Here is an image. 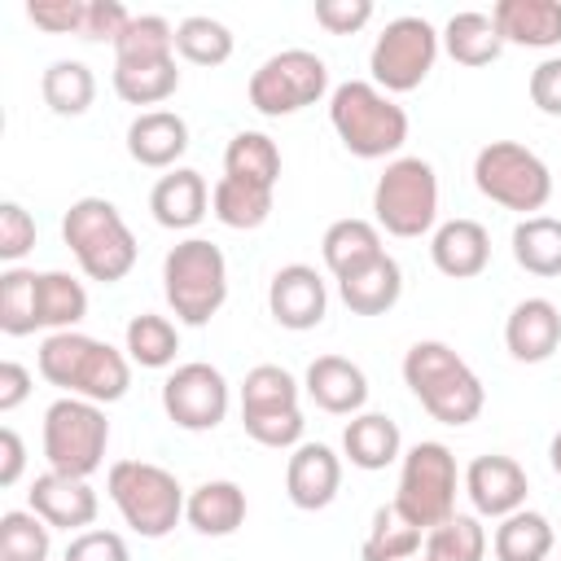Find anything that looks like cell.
<instances>
[{
  "mask_svg": "<svg viewBox=\"0 0 561 561\" xmlns=\"http://www.w3.org/2000/svg\"><path fill=\"white\" fill-rule=\"evenodd\" d=\"M438 48H443V35L416 18V13H403L394 22L381 26V35L373 39V53H368V70H373V83L381 92H412L430 79L434 61H438Z\"/></svg>",
  "mask_w": 561,
  "mask_h": 561,
  "instance_id": "7c38bea8",
  "label": "cell"
},
{
  "mask_svg": "<svg viewBox=\"0 0 561 561\" xmlns=\"http://www.w3.org/2000/svg\"><path fill=\"white\" fill-rule=\"evenodd\" d=\"M39 377L75 399H92V403H118L131 386V364L118 346L88 337L79 329L66 333H48L39 342Z\"/></svg>",
  "mask_w": 561,
  "mask_h": 561,
  "instance_id": "6da1fadb",
  "label": "cell"
},
{
  "mask_svg": "<svg viewBox=\"0 0 561 561\" xmlns=\"http://www.w3.org/2000/svg\"><path fill=\"white\" fill-rule=\"evenodd\" d=\"M425 557L430 561H482L486 557V530L478 513H451L434 530H425Z\"/></svg>",
  "mask_w": 561,
  "mask_h": 561,
  "instance_id": "f35d334b",
  "label": "cell"
},
{
  "mask_svg": "<svg viewBox=\"0 0 561 561\" xmlns=\"http://www.w3.org/2000/svg\"><path fill=\"white\" fill-rule=\"evenodd\" d=\"M377 228L390 237H421L438 219V175L425 158H394L373 188Z\"/></svg>",
  "mask_w": 561,
  "mask_h": 561,
  "instance_id": "8fae6325",
  "label": "cell"
},
{
  "mask_svg": "<svg viewBox=\"0 0 561 561\" xmlns=\"http://www.w3.org/2000/svg\"><path fill=\"white\" fill-rule=\"evenodd\" d=\"M184 517H188V526L197 535L224 539V535H232L245 522V491L237 482H228V478H210V482L188 491Z\"/></svg>",
  "mask_w": 561,
  "mask_h": 561,
  "instance_id": "484cf974",
  "label": "cell"
},
{
  "mask_svg": "<svg viewBox=\"0 0 561 561\" xmlns=\"http://www.w3.org/2000/svg\"><path fill=\"white\" fill-rule=\"evenodd\" d=\"M61 241L70 245L79 272L88 280L114 285L136 267V237L114 202L105 197H79L61 215Z\"/></svg>",
  "mask_w": 561,
  "mask_h": 561,
  "instance_id": "277c9868",
  "label": "cell"
},
{
  "mask_svg": "<svg viewBox=\"0 0 561 561\" xmlns=\"http://www.w3.org/2000/svg\"><path fill=\"white\" fill-rule=\"evenodd\" d=\"M337 294L355 316H386L403 294V267L390 254H381L368 267H359L355 276L337 280Z\"/></svg>",
  "mask_w": 561,
  "mask_h": 561,
  "instance_id": "83f0119b",
  "label": "cell"
},
{
  "mask_svg": "<svg viewBox=\"0 0 561 561\" xmlns=\"http://www.w3.org/2000/svg\"><path fill=\"white\" fill-rule=\"evenodd\" d=\"M557 561H561V557H557Z\"/></svg>",
  "mask_w": 561,
  "mask_h": 561,
  "instance_id": "11a10c76",
  "label": "cell"
},
{
  "mask_svg": "<svg viewBox=\"0 0 561 561\" xmlns=\"http://www.w3.org/2000/svg\"><path fill=\"white\" fill-rule=\"evenodd\" d=\"M35 311H39V329L66 333L88 316V289L83 280H75L70 272H39L35 280Z\"/></svg>",
  "mask_w": 561,
  "mask_h": 561,
  "instance_id": "d6a6232c",
  "label": "cell"
},
{
  "mask_svg": "<svg viewBox=\"0 0 561 561\" xmlns=\"http://www.w3.org/2000/svg\"><path fill=\"white\" fill-rule=\"evenodd\" d=\"M504 346L517 364H543L561 346V311L548 298H522L504 320Z\"/></svg>",
  "mask_w": 561,
  "mask_h": 561,
  "instance_id": "ffe728a7",
  "label": "cell"
},
{
  "mask_svg": "<svg viewBox=\"0 0 561 561\" xmlns=\"http://www.w3.org/2000/svg\"><path fill=\"white\" fill-rule=\"evenodd\" d=\"M491 22L504 44L557 48L561 44V0H500Z\"/></svg>",
  "mask_w": 561,
  "mask_h": 561,
  "instance_id": "cb8c5ba5",
  "label": "cell"
},
{
  "mask_svg": "<svg viewBox=\"0 0 561 561\" xmlns=\"http://www.w3.org/2000/svg\"><path fill=\"white\" fill-rule=\"evenodd\" d=\"M403 381L421 399V408L443 425H469V421H478V412L486 403L478 373L447 342H434V337L408 346Z\"/></svg>",
  "mask_w": 561,
  "mask_h": 561,
  "instance_id": "7a4b0ae2",
  "label": "cell"
},
{
  "mask_svg": "<svg viewBox=\"0 0 561 561\" xmlns=\"http://www.w3.org/2000/svg\"><path fill=\"white\" fill-rule=\"evenodd\" d=\"M48 522L31 508H9L0 513V561H48Z\"/></svg>",
  "mask_w": 561,
  "mask_h": 561,
  "instance_id": "b9f144b4",
  "label": "cell"
},
{
  "mask_svg": "<svg viewBox=\"0 0 561 561\" xmlns=\"http://www.w3.org/2000/svg\"><path fill=\"white\" fill-rule=\"evenodd\" d=\"M548 465H552V473L561 478V430H557L552 443H548Z\"/></svg>",
  "mask_w": 561,
  "mask_h": 561,
  "instance_id": "f5cc1de1",
  "label": "cell"
},
{
  "mask_svg": "<svg viewBox=\"0 0 561 561\" xmlns=\"http://www.w3.org/2000/svg\"><path fill=\"white\" fill-rule=\"evenodd\" d=\"M35 280H39V272H31V267H4L0 272V329L9 337H26L39 329Z\"/></svg>",
  "mask_w": 561,
  "mask_h": 561,
  "instance_id": "60d3db41",
  "label": "cell"
},
{
  "mask_svg": "<svg viewBox=\"0 0 561 561\" xmlns=\"http://www.w3.org/2000/svg\"><path fill=\"white\" fill-rule=\"evenodd\" d=\"M175 57V26L158 13H140L114 44V61H167Z\"/></svg>",
  "mask_w": 561,
  "mask_h": 561,
  "instance_id": "7bdbcfd3",
  "label": "cell"
},
{
  "mask_svg": "<svg viewBox=\"0 0 561 561\" xmlns=\"http://www.w3.org/2000/svg\"><path fill=\"white\" fill-rule=\"evenodd\" d=\"M408 561H430V557H408Z\"/></svg>",
  "mask_w": 561,
  "mask_h": 561,
  "instance_id": "db71d44e",
  "label": "cell"
},
{
  "mask_svg": "<svg viewBox=\"0 0 561 561\" xmlns=\"http://www.w3.org/2000/svg\"><path fill=\"white\" fill-rule=\"evenodd\" d=\"M513 259L530 276H561V219L552 215H530L517 219L513 228Z\"/></svg>",
  "mask_w": 561,
  "mask_h": 561,
  "instance_id": "1f68e13d",
  "label": "cell"
},
{
  "mask_svg": "<svg viewBox=\"0 0 561 561\" xmlns=\"http://www.w3.org/2000/svg\"><path fill=\"white\" fill-rule=\"evenodd\" d=\"M526 491H530L526 469L513 456L486 451V456H473L465 469V495L478 517H508L526 508Z\"/></svg>",
  "mask_w": 561,
  "mask_h": 561,
  "instance_id": "9a60e30c",
  "label": "cell"
},
{
  "mask_svg": "<svg viewBox=\"0 0 561 561\" xmlns=\"http://www.w3.org/2000/svg\"><path fill=\"white\" fill-rule=\"evenodd\" d=\"M329 92V66L311 48H285L272 53L254 75H250V105L267 118L298 114L316 105Z\"/></svg>",
  "mask_w": 561,
  "mask_h": 561,
  "instance_id": "4fadbf2b",
  "label": "cell"
},
{
  "mask_svg": "<svg viewBox=\"0 0 561 561\" xmlns=\"http://www.w3.org/2000/svg\"><path fill=\"white\" fill-rule=\"evenodd\" d=\"M456 486H460V469L447 443H412L403 451V469H399V491H394V508L421 526L434 530L438 522H447L456 513Z\"/></svg>",
  "mask_w": 561,
  "mask_h": 561,
  "instance_id": "9c48e42d",
  "label": "cell"
},
{
  "mask_svg": "<svg viewBox=\"0 0 561 561\" xmlns=\"http://www.w3.org/2000/svg\"><path fill=\"white\" fill-rule=\"evenodd\" d=\"M26 394H31V373H26L18 359H4V364H0V412L22 408Z\"/></svg>",
  "mask_w": 561,
  "mask_h": 561,
  "instance_id": "f907efd6",
  "label": "cell"
},
{
  "mask_svg": "<svg viewBox=\"0 0 561 561\" xmlns=\"http://www.w3.org/2000/svg\"><path fill=\"white\" fill-rule=\"evenodd\" d=\"M22 465H26V447H22L18 430L4 425L0 430V486H13L22 478Z\"/></svg>",
  "mask_w": 561,
  "mask_h": 561,
  "instance_id": "816d5d0a",
  "label": "cell"
},
{
  "mask_svg": "<svg viewBox=\"0 0 561 561\" xmlns=\"http://www.w3.org/2000/svg\"><path fill=\"white\" fill-rule=\"evenodd\" d=\"M26 495H31V513H39L53 530H83L96 522V491L88 486V478H66L48 469L31 482Z\"/></svg>",
  "mask_w": 561,
  "mask_h": 561,
  "instance_id": "d6986e66",
  "label": "cell"
},
{
  "mask_svg": "<svg viewBox=\"0 0 561 561\" xmlns=\"http://www.w3.org/2000/svg\"><path fill=\"white\" fill-rule=\"evenodd\" d=\"M162 294L180 324H210L228 298V263L224 250L206 237H188L162 259Z\"/></svg>",
  "mask_w": 561,
  "mask_h": 561,
  "instance_id": "5b68a950",
  "label": "cell"
},
{
  "mask_svg": "<svg viewBox=\"0 0 561 561\" xmlns=\"http://www.w3.org/2000/svg\"><path fill=\"white\" fill-rule=\"evenodd\" d=\"M443 48L456 66H491L500 53H504V39L491 22V13H478V9H465V13H451L447 26H443Z\"/></svg>",
  "mask_w": 561,
  "mask_h": 561,
  "instance_id": "f1b7e54d",
  "label": "cell"
},
{
  "mask_svg": "<svg viewBox=\"0 0 561 561\" xmlns=\"http://www.w3.org/2000/svg\"><path fill=\"white\" fill-rule=\"evenodd\" d=\"M342 451H346V460H351L355 469L377 473V469H386V465L399 460L403 434H399V425H394L386 412H359V416H351L346 430H342Z\"/></svg>",
  "mask_w": 561,
  "mask_h": 561,
  "instance_id": "d4e9b609",
  "label": "cell"
},
{
  "mask_svg": "<svg viewBox=\"0 0 561 561\" xmlns=\"http://www.w3.org/2000/svg\"><path fill=\"white\" fill-rule=\"evenodd\" d=\"M206 206H210V188H206L202 171H193V167H175V171H167V175L153 184V193H149V210H153V219H158L162 228H171V232H188V228H197L202 215H206Z\"/></svg>",
  "mask_w": 561,
  "mask_h": 561,
  "instance_id": "603a6c76",
  "label": "cell"
},
{
  "mask_svg": "<svg viewBox=\"0 0 561 561\" xmlns=\"http://www.w3.org/2000/svg\"><path fill=\"white\" fill-rule=\"evenodd\" d=\"M123 342H127V359L140 368H167V364H175V351H180L175 324L167 316H153V311L131 316L123 329Z\"/></svg>",
  "mask_w": 561,
  "mask_h": 561,
  "instance_id": "74e56055",
  "label": "cell"
},
{
  "mask_svg": "<svg viewBox=\"0 0 561 561\" xmlns=\"http://www.w3.org/2000/svg\"><path fill=\"white\" fill-rule=\"evenodd\" d=\"M241 425L259 447H298L302 443V408L298 381L280 364H254L241 381Z\"/></svg>",
  "mask_w": 561,
  "mask_h": 561,
  "instance_id": "30bf717a",
  "label": "cell"
},
{
  "mask_svg": "<svg viewBox=\"0 0 561 561\" xmlns=\"http://www.w3.org/2000/svg\"><path fill=\"white\" fill-rule=\"evenodd\" d=\"M267 311H272V320L280 329H294V333L316 329L324 320V311H329V289H324L320 272L307 267V263L280 267L272 276V285H267Z\"/></svg>",
  "mask_w": 561,
  "mask_h": 561,
  "instance_id": "2e32d148",
  "label": "cell"
},
{
  "mask_svg": "<svg viewBox=\"0 0 561 561\" xmlns=\"http://www.w3.org/2000/svg\"><path fill=\"white\" fill-rule=\"evenodd\" d=\"M31 245H35V219H31V210L18 206V202H4L0 206V259L9 267H18V259L31 254Z\"/></svg>",
  "mask_w": 561,
  "mask_h": 561,
  "instance_id": "f6af8a7d",
  "label": "cell"
},
{
  "mask_svg": "<svg viewBox=\"0 0 561 561\" xmlns=\"http://www.w3.org/2000/svg\"><path fill=\"white\" fill-rule=\"evenodd\" d=\"M320 254H324V267L337 280H346L359 267H368L373 259H381L386 250H381L377 224H368V219H333L324 228V237H320Z\"/></svg>",
  "mask_w": 561,
  "mask_h": 561,
  "instance_id": "4316f807",
  "label": "cell"
},
{
  "mask_svg": "<svg viewBox=\"0 0 561 561\" xmlns=\"http://www.w3.org/2000/svg\"><path fill=\"white\" fill-rule=\"evenodd\" d=\"M127 22H131V13L118 4V0H88V18H83V39H92V44H101V39H110V44H118V35L127 31Z\"/></svg>",
  "mask_w": 561,
  "mask_h": 561,
  "instance_id": "c3c4849f",
  "label": "cell"
},
{
  "mask_svg": "<svg viewBox=\"0 0 561 561\" xmlns=\"http://www.w3.org/2000/svg\"><path fill=\"white\" fill-rule=\"evenodd\" d=\"M26 18L48 35H83L88 0H31Z\"/></svg>",
  "mask_w": 561,
  "mask_h": 561,
  "instance_id": "ee69618b",
  "label": "cell"
},
{
  "mask_svg": "<svg viewBox=\"0 0 561 561\" xmlns=\"http://www.w3.org/2000/svg\"><path fill=\"white\" fill-rule=\"evenodd\" d=\"M224 175L276 188V180H280V149H276V140L267 131H237L228 140V149H224Z\"/></svg>",
  "mask_w": 561,
  "mask_h": 561,
  "instance_id": "d590c367",
  "label": "cell"
},
{
  "mask_svg": "<svg viewBox=\"0 0 561 561\" xmlns=\"http://www.w3.org/2000/svg\"><path fill=\"white\" fill-rule=\"evenodd\" d=\"M61 561H131V557H127L123 535H114V530H79L66 543Z\"/></svg>",
  "mask_w": 561,
  "mask_h": 561,
  "instance_id": "7dc6e473",
  "label": "cell"
},
{
  "mask_svg": "<svg viewBox=\"0 0 561 561\" xmlns=\"http://www.w3.org/2000/svg\"><path fill=\"white\" fill-rule=\"evenodd\" d=\"M39 92H44V105H48L53 114L79 118V114H88V105L96 101V79H92V70H88L83 61L61 57V61H53V66L44 70Z\"/></svg>",
  "mask_w": 561,
  "mask_h": 561,
  "instance_id": "836d02e7",
  "label": "cell"
},
{
  "mask_svg": "<svg viewBox=\"0 0 561 561\" xmlns=\"http://www.w3.org/2000/svg\"><path fill=\"white\" fill-rule=\"evenodd\" d=\"M175 88H180L175 57H167V61H114V92L127 105H162L167 96H175Z\"/></svg>",
  "mask_w": 561,
  "mask_h": 561,
  "instance_id": "e575fe53",
  "label": "cell"
},
{
  "mask_svg": "<svg viewBox=\"0 0 561 561\" xmlns=\"http://www.w3.org/2000/svg\"><path fill=\"white\" fill-rule=\"evenodd\" d=\"M337 486H342L337 451L324 447V443H298L289 465H285V495H289V504L302 508V513L329 508L337 500Z\"/></svg>",
  "mask_w": 561,
  "mask_h": 561,
  "instance_id": "e0dca14e",
  "label": "cell"
},
{
  "mask_svg": "<svg viewBox=\"0 0 561 561\" xmlns=\"http://www.w3.org/2000/svg\"><path fill=\"white\" fill-rule=\"evenodd\" d=\"M430 259L443 276L469 280L491 263V232L478 219H447L430 237Z\"/></svg>",
  "mask_w": 561,
  "mask_h": 561,
  "instance_id": "7402d4cb",
  "label": "cell"
},
{
  "mask_svg": "<svg viewBox=\"0 0 561 561\" xmlns=\"http://www.w3.org/2000/svg\"><path fill=\"white\" fill-rule=\"evenodd\" d=\"M530 101L539 114H552L561 118V57H543L535 70H530Z\"/></svg>",
  "mask_w": 561,
  "mask_h": 561,
  "instance_id": "681fc988",
  "label": "cell"
},
{
  "mask_svg": "<svg viewBox=\"0 0 561 561\" xmlns=\"http://www.w3.org/2000/svg\"><path fill=\"white\" fill-rule=\"evenodd\" d=\"M184 149H188V123L175 110H145L127 127V153L149 171H167V167L175 171Z\"/></svg>",
  "mask_w": 561,
  "mask_h": 561,
  "instance_id": "44dd1931",
  "label": "cell"
},
{
  "mask_svg": "<svg viewBox=\"0 0 561 561\" xmlns=\"http://www.w3.org/2000/svg\"><path fill=\"white\" fill-rule=\"evenodd\" d=\"M228 403H232L228 381H224V373H219L215 364H206V359H188V364H180V368L162 381V412H167L180 430H188V434L215 430V425L228 416Z\"/></svg>",
  "mask_w": 561,
  "mask_h": 561,
  "instance_id": "5bb4252c",
  "label": "cell"
},
{
  "mask_svg": "<svg viewBox=\"0 0 561 561\" xmlns=\"http://www.w3.org/2000/svg\"><path fill=\"white\" fill-rule=\"evenodd\" d=\"M329 123L346 153L355 158H390L408 140V114L368 79H346L329 92Z\"/></svg>",
  "mask_w": 561,
  "mask_h": 561,
  "instance_id": "3957f363",
  "label": "cell"
},
{
  "mask_svg": "<svg viewBox=\"0 0 561 561\" xmlns=\"http://www.w3.org/2000/svg\"><path fill=\"white\" fill-rule=\"evenodd\" d=\"M272 193L276 188H263V184H250V180H237V175H219V184L210 188V210L224 228L254 232L272 215Z\"/></svg>",
  "mask_w": 561,
  "mask_h": 561,
  "instance_id": "f546056e",
  "label": "cell"
},
{
  "mask_svg": "<svg viewBox=\"0 0 561 561\" xmlns=\"http://www.w3.org/2000/svg\"><path fill=\"white\" fill-rule=\"evenodd\" d=\"M491 552H495V561H548L552 522L535 508H517V513L500 517V526L491 535Z\"/></svg>",
  "mask_w": 561,
  "mask_h": 561,
  "instance_id": "4dcf8cb0",
  "label": "cell"
},
{
  "mask_svg": "<svg viewBox=\"0 0 561 561\" xmlns=\"http://www.w3.org/2000/svg\"><path fill=\"white\" fill-rule=\"evenodd\" d=\"M302 390L320 412H333V416H359V408L368 403V377L346 355H316L307 364Z\"/></svg>",
  "mask_w": 561,
  "mask_h": 561,
  "instance_id": "ac0fdd59",
  "label": "cell"
},
{
  "mask_svg": "<svg viewBox=\"0 0 561 561\" xmlns=\"http://www.w3.org/2000/svg\"><path fill=\"white\" fill-rule=\"evenodd\" d=\"M416 552H421V526H412V522L394 508V500L381 504V508L373 513V526H368V535H364L359 557H364V561H408V557H416Z\"/></svg>",
  "mask_w": 561,
  "mask_h": 561,
  "instance_id": "8d00e7d4",
  "label": "cell"
},
{
  "mask_svg": "<svg viewBox=\"0 0 561 561\" xmlns=\"http://www.w3.org/2000/svg\"><path fill=\"white\" fill-rule=\"evenodd\" d=\"M110 447V421L101 403L61 394L44 412V460L66 478H92Z\"/></svg>",
  "mask_w": 561,
  "mask_h": 561,
  "instance_id": "ba28073f",
  "label": "cell"
},
{
  "mask_svg": "<svg viewBox=\"0 0 561 561\" xmlns=\"http://www.w3.org/2000/svg\"><path fill=\"white\" fill-rule=\"evenodd\" d=\"M175 53L193 66H224L232 57V31L219 18L193 13L175 26Z\"/></svg>",
  "mask_w": 561,
  "mask_h": 561,
  "instance_id": "ab89813d",
  "label": "cell"
},
{
  "mask_svg": "<svg viewBox=\"0 0 561 561\" xmlns=\"http://www.w3.org/2000/svg\"><path fill=\"white\" fill-rule=\"evenodd\" d=\"M316 22L329 35H355L373 22V0H316Z\"/></svg>",
  "mask_w": 561,
  "mask_h": 561,
  "instance_id": "bcb514c9",
  "label": "cell"
},
{
  "mask_svg": "<svg viewBox=\"0 0 561 561\" xmlns=\"http://www.w3.org/2000/svg\"><path fill=\"white\" fill-rule=\"evenodd\" d=\"M473 184L486 202L504 206V210H517L522 219H530L535 210L548 206L552 197V171L548 162L517 145V140H491L478 149L473 158Z\"/></svg>",
  "mask_w": 561,
  "mask_h": 561,
  "instance_id": "52a82bcc",
  "label": "cell"
},
{
  "mask_svg": "<svg viewBox=\"0 0 561 561\" xmlns=\"http://www.w3.org/2000/svg\"><path fill=\"white\" fill-rule=\"evenodd\" d=\"M110 500L123 513V522L140 535V539H162L175 530V522L184 517V486L175 482L171 469L149 465V460H114L105 473Z\"/></svg>",
  "mask_w": 561,
  "mask_h": 561,
  "instance_id": "8992f818",
  "label": "cell"
}]
</instances>
